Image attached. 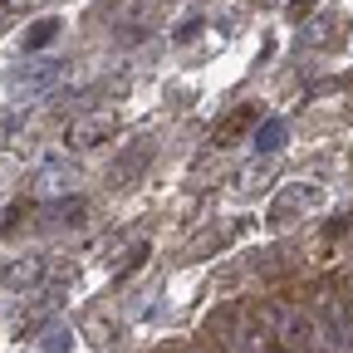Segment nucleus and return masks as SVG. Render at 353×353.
I'll list each match as a JSON object with an SVG mask.
<instances>
[{"mask_svg": "<svg viewBox=\"0 0 353 353\" xmlns=\"http://www.w3.org/2000/svg\"><path fill=\"white\" fill-rule=\"evenodd\" d=\"M34 6V0H6V6H0V10H6V15H25Z\"/></svg>", "mask_w": 353, "mask_h": 353, "instance_id": "19", "label": "nucleus"}, {"mask_svg": "<svg viewBox=\"0 0 353 353\" xmlns=\"http://www.w3.org/2000/svg\"><path fill=\"white\" fill-rule=\"evenodd\" d=\"M118 132V113L113 108H94V113H83L69 123V148L74 152H88V148H99L103 138H113Z\"/></svg>", "mask_w": 353, "mask_h": 353, "instance_id": "3", "label": "nucleus"}, {"mask_svg": "<svg viewBox=\"0 0 353 353\" xmlns=\"http://www.w3.org/2000/svg\"><path fill=\"white\" fill-rule=\"evenodd\" d=\"M260 6H280V0H260Z\"/></svg>", "mask_w": 353, "mask_h": 353, "instance_id": "21", "label": "nucleus"}, {"mask_svg": "<svg viewBox=\"0 0 353 353\" xmlns=\"http://www.w3.org/2000/svg\"><path fill=\"white\" fill-rule=\"evenodd\" d=\"M236 176H241V182H236V192H241V196H255L260 187H270L275 162H270V157H255V162H250V167H241Z\"/></svg>", "mask_w": 353, "mask_h": 353, "instance_id": "10", "label": "nucleus"}, {"mask_svg": "<svg viewBox=\"0 0 353 353\" xmlns=\"http://www.w3.org/2000/svg\"><path fill=\"white\" fill-rule=\"evenodd\" d=\"M69 348V329H50V339H44V353H64Z\"/></svg>", "mask_w": 353, "mask_h": 353, "instance_id": "18", "label": "nucleus"}, {"mask_svg": "<svg viewBox=\"0 0 353 353\" xmlns=\"http://www.w3.org/2000/svg\"><path fill=\"white\" fill-rule=\"evenodd\" d=\"M54 34H59V20H39V25H30V30H25V50H44Z\"/></svg>", "mask_w": 353, "mask_h": 353, "instance_id": "15", "label": "nucleus"}, {"mask_svg": "<svg viewBox=\"0 0 353 353\" xmlns=\"http://www.w3.org/2000/svg\"><path fill=\"white\" fill-rule=\"evenodd\" d=\"M44 216H50L44 226H54V231H59V226H79V221L88 216V201H83V196H69V201H54Z\"/></svg>", "mask_w": 353, "mask_h": 353, "instance_id": "11", "label": "nucleus"}, {"mask_svg": "<svg viewBox=\"0 0 353 353\" xmlns=\"http://www.w3.org/2000/svg\"><path fill=\"white\" fill-rule=\"evenodd\" d=\"M290 15H294V20H304V15H309V0H290Z\"/></svg>", "mask_w": 353, "mask_h": 353, "instance_id": "20", "label": "nucleus"}, {"mask_svg": "<svg viewBox=\"0 0 353 353\" xmlns=\"http://www.w3.org/2000/svg\"><path fill=\"white\" fill-rule=\"evenodd\" d=\"M148 162H152V143H138V148H128L113 167H108V182L113 187H128L132 176H143L148 172Z\"/></svg>", "mask_w": 353, "mask_h": 353, "instance_id": "8", "label": "nucleus"}, {"mask_svg": "<svg viewBox=\"0 0 353 353\" xmlns=\"http://www.w3.org/2000/svg\"><path fill=\"white\" fill-rule=\"evenodd\" d=\"M250 128H255V103H241V108H231L226 118H216L211 143H216V148H231V143H241V138H245Z\"/></svg>", "mask_w": 353, "mask_h": 353, "instance_id": "6", "label": "nucleus"}, {"mask_svg": "<svg viewBox=\"0 0 353 353\" xmlns=\"http://www.w3.org/2000/svg\"><path fill=\"white\" fill-rule=\"evenodd\" d=\"M221 241H226V231H206V236H196V241L182 250V260H201V255H206V250H216Z\"/></svg>", "mask_w": 353, "mask_h": 353, "instance_id": "17", "label": "nucleus"}, {"mask_svg": "<svg viewBox=\"0 0 353 353\" xmlns=\"http://www.w3.org/2000/svg\"><path fill=\"white\" fill-rule=\"evenodd\" d=\"M294 270V250H265L260 260H255V275H265V280H280V275H290Z\"/></svg>", "mask_w": 353, "mask_h": 353, "instance_id": "12", "label": "nucleus"}, {"mask_svg": "<svg viewBox=\"0 0 353 353\" xmlns=\"http://www.w3.org/2000/svg\"><path fill=\"white\" fill-rule=\"evenodd\" d=\"M343 34H348V20L343 15H314V20L304 25V44H309V50H339Z\"/></svg>", "mask_w": 353, "mask_h": 353, "instance_id": "7", "label": "nucleus"}, {"mask_svg": "<svg viewBox=\"0 0 353 353\" xmlns=\"http://www.w3.org/2000/svg\"><path fill=\"white\" fill-rule=\"evenodd\" d=\"M275 148H285V123L280 118H270V123L255 128V152H275Z\"/></svg>", "mask_w": 353, "mask_h": 353, "instance_id": "13", "label": "nucleus"}, {"mask_svg": "<svg viewBox=\"0 0 353 353\" xmlns=\"http://www.w3.org/2000/svg\"><path fill=\"white\" fill-rule=\"evenodd\" d=\"M314 206H324V187H290V192H280L275 196V206H270V226L275 231H285V226H294L299 216H309Z\"/></svg>", "mask_w": 353, "mask_h": 353, "instance_id": "2", "label": "nucleus"}, {"mask_svg": "<svg viewBox=\"0 0 353 353\" xmlns=\"http://www.w3.org/2000/svg\"><path fill=\"white\" fill-rule=\"evenodd\" d=\"M74 182H79V172L69 162H50L34 176V196H64V192H74Z\"/></svg>", "mask_w": 353, "mask_h": 353, "instance_id": "9", "label": "nucleus"}, {"mask_svg": "<svg viewBox=\"0 0 353 353\" xmlns=\"http://www.w3.org/2000/svg\"><path fill=\"white\" fill-rule=\"evenodd\" d=\"M83 334H88V343H94V348H103V343H113V319L94 314V319L83 324Z\"/></svg>", "mask_w": 353, "mask_h": 353, "instance_id": "16", "label": "nucleus"}, {"mask_svg": "<svg viewBox=\"0 0 353 353\" xmlns=\"http://www.w3.org/2000/svg\"><path fill=\"white\" fill-rule=\"evenodd\" d=\"M143 260H148V241H132V245H123V250H118V260L108 265V270H113V275H128L132 265H143Z\"/></svg>", "mask_w": 353, "mask_h": 353, "instance_id": "14", "label": "nucleus"}, {"mask_svg": "<svg viewBox=\"0 0 353 353\" xmlns=\"http://www.w3.org/2000/svg\"><path fill=\"white\" fill-rule=\"evenodd\" d=\"M64 79V59H25V69H15L10 88L15 94H44Z\"/></svg>", "mask_w": 353, "mask_h": 353, "instance_id": "5", "label": "nucleus"}, {"mask_svg": "<svg viewBox=\"0 0 353 353\" xmlns=\"http://www.w3.org/2000/svg\"><path fill=\"white\" fill-rule=\"evenodd\" d=\"M255 324L265 329V339L275 343V353H329V334L319 329V319L299 304L285 299H260L250 304Z\"/></svg>", "mask_w": 353, "mask_h": 353, "instance_id": "1", "label": "nucleus"}, {"mask_svg": "<svg viewBox=\"0 0 353 353\" xmlns=\"http://www.w3.org/2000/svg\"><path fill=\"white\" fill-rule=\"evenodd\" d=\"M50 275V265H44L39 255H15L0 265V290H10V294H30L39 290V280Z\"/></svg>", "mask_w": 353, "mask_h": 353, "instance_id": "4", "label": "nucleus"}]
</instances>
